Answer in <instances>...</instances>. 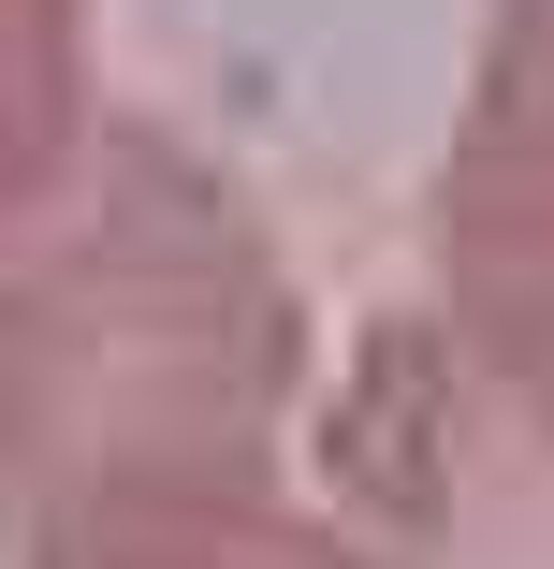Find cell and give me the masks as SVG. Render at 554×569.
Returning <instances> with one entry per match:
<instances>
[{
	"label": "cell",
	"instance_id": "cell-1",
	"mask_svg": "<svg viewBox=\"0 0 554 569\" xmlns=\"http://www.w3.org/2000/svg\"><path fill=\"white\" fill-rule=\"evenodd\" d=\"M321 307L234 161L161 118L73 132L0 204V569H88L292 497Z\"/></svg>",
	"mask_w": 554,
	"mask_h": 569
},
{
	"label": "cell",
	"instance_id": "cell-2",
	"mask_svg": "<svg viewBox=\"0 0 554 569\" xmlns=\"http://www.w3.org/2000/svg\"><path fill=\"white\" fill-rule=\"evenodd\" d=\"M306 468L351 569H554V336L409 278L321 380Z\"/></svg>",
	"mask_w": 554,
	"mask_h": 569
},
{
	"label": "cell",
	"instance_id": "cell-3",
	"mask_svg": "<svg viewBox=\"0 0 554 569\" xmlns=\"http://www.w3.org/2000/svg\"><path fill=\"white\" fill-rule=\"evenodd\" d=\"M423 292L554 336V0H482L423 176Z\"/></svg>",
	"mask_w": 554,
	"mask_h": 569
},
{
	"label": "cell",
	"instance_id": "cell-4",
	"mask_svg": "<svg viewBox=\"0 0 554 569\" xmlns=\"http://www.w3.org/2000/svg\"><path fill=\"white\" fill-rule=\"evenodd\" d=\"M102 118V0H0V204Z\"/></svg>",
	"mask_w": 554,
	"mask_h": 569
},
{
	"label": "cell",
	"instance_id": "cell-5",
	"mask_svg": "<svg viewBox=\"0 0 554 569\" xmlns=\"http://www.w3.org/2000/svg\"><path fill=\"white\" fill-rule=\"evenodd\" d=\"M88 569H351V555H336V526H321V511L263 497V511H219V526H161V540H132V555H88Z\"/></svg>",
	"mask_w": 554,
	"mask_h": 569
}]
</instances>
